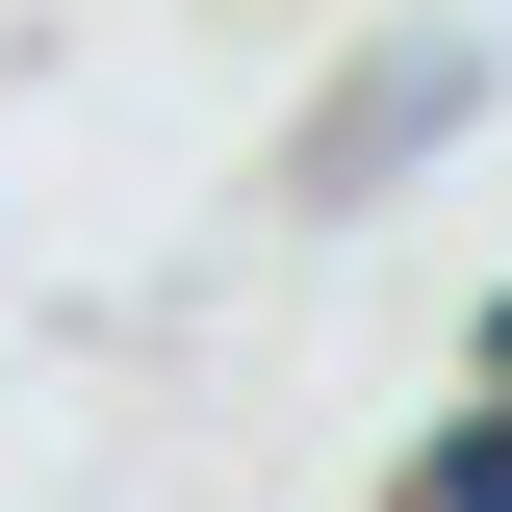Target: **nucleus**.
<instances>
[{"label": "nucleus", "mask_w": 512, "mask_h": 512, "mask_svg": "<svg viewBox=\"0 0 512 512\" xmlns=\"http://www.w3.org/2000/svg\"><path fill=\"white\" fill-rule=\"evenodd\" d=\"M487 77H512V52H487V26H384V52H359V77H333V103H308V128H282V205H308V231H359V205H384V180H436L461 128H487Z\"/></svg>", "instance_id": "obj_1"}, {"label": "nucleus", "mask_w": 512, "mask_h": 512, "mask_svg": "<svg viewBox=\"0 0 512 512\" xmlns=\"http://www.w3.org/2000/svg\"><path fill=\"white\" fill-rule=\"evenodd\" d=\"M410 512H512V384H461L436 436H410Z\"/></svg>", "instance_id": "obj_2"}, {"label": "nucleus", "mask_w": 512, "mask_h": 512, "mask_svg": "<svg viewBox=\"0 0 512 512\" xmlns=\"http://www.w3.org/2000/svg\"><path fill=\"white\" fill-rule=\"evenodd\" d=\"M461 359H487V384H512V282H487V308H461Z\"/></svg>", "instance_id": "obj_3"}, {"label": "nucleus", "mask_w": 512, "mask_h": 512, "mask_svg": "<svg viewBox=\"0 0 512 512\" xmlns=\"http://www.w3.org/2000/svg\"><path fill=\"white\" fill-rule=\"evenodd\" d=\"M384 512H410V487H384Z\"/></svg>", "instance_id": "obj_4"}]
</instances>
